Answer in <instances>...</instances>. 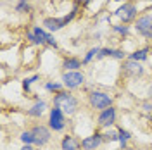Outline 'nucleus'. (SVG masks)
Listing matches in <instances>:
<instances>
[{
	"mask_svg": "<svg viewBox=\"0 0 152 150\" xmlns=\"http://www.w3.org/2000/svg\"><path fill=\"white\" fill-rule=\"evenodd\" d=\"M26 38H28L29 43H33V45H48V47L57 48V40L48 33L47 29L40 28V26H35L31 31H28Z\"/></svg>",
	"mask_w": 152,
	"mask_h": 150,
	"instance_id": "nucleus-1",
	"label": "nucleus"
},
{
	"mask_svg": "<svg viewBox=\"0 0 152 150\" xmlns=\"http://www.w3.org/2000/svg\"><path fill=\"white\" fill-rule=\"evenodd\" d=\"M54 107H59L64 114L71 116L78 109V98H76L75 95L67 93V92H59L54 97Z\"/></svg>",
	"mask_w": 152,
	"mask_h": 150,
	"instance_id": "nucleus-2",
	"label": "nucleus"
},
{
	"mask_svg": "<svg viewBox=\"0 0 152 150\" xmlns=\"http://www.w3.org/2000/svg\"><path fill=\"white\" fill-rule=\"evenodd\" d=\"M76 12H78V5H75V9L71 10L67 16H64V17H47V19H43V26L47 28V31H59V29L64 28L67 23H71V21L75 19Z\"/></svg>",
	"mask_w": 152,
	"mask_h": 150,
	"instance_id": "nucleus-3",
	"label": "nucleus"
},
{
	"mask_svg": "<svg viewBox=\"0 0 152 150\" xmlns=\"http://www.w3.org/2000/svg\"><path fill=\"white\" fill-rule=\"evenodd\" d=\"M88 102L90 105L97 109V111H105L113 105V97L107 95L105 92H99V90H94L92 93L88 95Z\"/></svg>",
	"mask_w": 152,
	"mask_h": 150,
	"instance_id": "nucleus-4",
	"label": "nucleus"
},
{
	"mask_svg": "<svg viewBox=\"0 0 152 150\" xmlns=\"http://www.w3.org/2000/svg\"><path fill=\"white\" fill-rule=\"evenodd\" d=\"M135 31L143 38L152 40V14H143L135 21Z\"/></svg>",
	"mask_w": 152,
	"mask_h": 150,
	"instance_id": "nucleus-5",
	"label": "nucleus"
},
{
	"mask_svg": "<svg viewBox=\"0 0 152 150\" xmlns=\"http://www.w3.org/2000/svg\"><path fill=\"white\" fill-rule=\"evenodd\" d=\"M119 21L123 23V24H128V23H133V21H137V5L132 4V2H128V4H123L119 9L114 12Z\"/></svg>",
	"mask_w": 152,
	"mask_h": 150,
	"instance_id": "nucleus-6",
	"label": "nucleus"
},
{
	"mask_svg": "<svg viewBox=\"0 0 152 150\" xmlns=\"http://www.w3.org/2000/svg\"><path fill=\"white\" fill-rule=\"evenodd\" d=\"M85 83V74L80 71H66L62 74V84L66 86L67 90H75L78 86Z\"/></svg>",
	"mask_w": 152,
	"mask_h": 150,
	"instance_id": "nucleus-7",
	"label": "nucleus"
},
{
	"mask_svg": "<svg viewBox=\"0 0 152 150\" xmlns=\"http://www.w3.org/2000/svg\"><path fill=\"white\" fill-rule=\"evenodd\" d=\"M64 116H66V114L62 112L59 107H54V109L50 111V116H48V126H50V130H54V131H62L64 126H66Z\"/></svg>",
	"mask_w": 152,
	"mask_h": 150,
	"instance_id": "nucleus-8",
	"label": "nucleus"
},
{
	"mask_svg": "<svg viewBox=\"0 0 152 150\" xmlns=\"http://www.w3.org/2000/svg\"><path fill=\"white\" fill-rule=\"evenodd\" d=\"M29 131L33 133V138H35V145L38 147H43V145H47L48 141H50V130H48L47 126H35V128H31Z\"/></svg>",
	"mask_w": 152,
	"mask_h": 150,
	"instance_id": "nucleus-9",
	"label": "nucleus"
},
{
	"mask_svg": "<svg viewBox=\"0 0 152 150\" xmlns=\"http://www.w3.org/2000/svg\"><path fill=\"white\" fill-rule=\"evenodd\" d=\"M123 74L128 76V78H140L143 74V67L140 62H137V60H132V59H128L126 62L123 64Z\"/></svg>",
	"mask_w": 152,
	"mask_h": 150,
	"instance_id": "nucleus-10",
	"label": "nucleus"
},
{
	"mask_svg": "<svg viewBox=\"0 0 152 150\" xmlns=\"http://www.w3.org/2000/svg\"><path fill=\"white\" fill-rule=\"evenodd\" d=\"M114 122H116V109L111 105L109 109H105V111L100 112V116H99V126L109 128V126H113Z\"/></svg>",
	"mask_w": 152,
	"mask_h": 150,
	"instance_id": "nucleus-11",
	"label": "nucleus"
},
{
	"mask_svg": "<svg viewBox=\"0 0 152 150\" xmlns=\"http://www.w3.org/2000/svg\"><path fill=\"white\" fill-rule=\"evenodd\" d=\"M102 141H104V136L100 133H95V135H90V136H86V138L81 140V149L83 150H95Z\"/></svg>",
	"mask_w": 152,
	"mask_h": 150,
	"instance_id": "nucleus-12",
	"label": "nucleus"
},
{
	"mask_svg": "<svg viewBox=\"0 0 152 150\" xmlns=\"http://www.w3.org/2000/svg\"><path fill=\"white\" fill-rule=\"evenodd\" d=\"M80 145H81V143L76 140L75 136H69V135H67V136H64V138H62V141H61V147H62V150H78V149H80Z\"/></svg>",
	"mask_w": 152,
	"mask_h": 150,
	"instance_id": "nucleus-13",
	"label": "nucleus"
},
{
	"mask_svg": "<svg viewBox=\"0 0 152 150\" xmlns=\"http://www.w3.org/2000/svg\"><path fill=\"white\" fill-rule=\"evenodd\" d=\"M45 111H47V103L43 102V100H38L31 109H28V116H31V117H40Z\"/></svg>",
	"mask_w": 152,
	"mask_h": 150,
	"instance_id": "nucleus-14",
	"label": "nucleus"
},
{
	"mask_svg": "<svg viewBox=\"0 0 152 150\" xmlns=\"http://www.w3.org/2000/svg\"><path fill=\"white\" fill-rule=\"evenodd\" d=\"M62 67H64L66 71H78V69L81 67V60L76 59V57H66L64 62H62Z\"/></svg>",
	"mask_w": 152,
	"mask_h": 150,
	"instance_id": "nucleus-15",
	"label": "nucleus"
},
{
	"mask_svg": "<svg viewBox=\"0 0 152 150\" xmlns=\"http://www.w3.org/2000/svg\"><path fill=\"white\" fill-rule=\"evenodd\" d=\"M147 54H149V48H140V50H137V52L130 54V59H132V60H137V62H140V60H145V59H147Z\"/></svg>",
	"mask_w": 152,
	"mask_h": 150,
	"instance_id": "nucleus-16",
	"label": "nucleus"
},
{
	"mask_svg": "<svg viewBox=\"0 0 152 150\" xmlns=\"http://www.w3.org/2000/svg\"><path fill=\"white\" fill-rule=\"evenodd\" d=\"M118 133H119V143H121V147H123V150L126 149V141L130 140V138H132V135H130V131H126V130H123V128H121V130H118Z\"/></svg>",
	"mask_w": 152,
	"mask_h": 150,
	"instance_id": "nucleus-17",
	"label": "nucleus"
},
{
	"mask_svg": "<svg viewBox=\"0 0 152 150\" xmlns=\"http://www.w3.org/2000/svg\"><path fill=\"white\" fill-rule=\"evenodd\" d=\"M19 138H21V141L24 145H35V138H33V133L31 131H23Z\"/></svg>",
	"mask_w": 152,
	"mask_h": 150,
	"instance_id": "nucleus-18",
	"label": "nucleus"
},
{
	"mask_svg": "<svg viewBox=\"0 0 152 150\" xmlns=\"http://www.w3.org/2000/svg\"><path fill=\"white\" fill-rule=\"evenodd\" d=\"M99 50H100V48H97V47H95V48H90V50L86 52L85 59H83V64H88V62H90V60H92L94 57L99 55Z\"/></svg>",
	"mask_w": 152,
	"mask_h": 150,
	"instance_id": "nucleus-19",
	"label": "nucleus"
},
{
	"mask_svg": "<svg viewBox=\"0 0 152 150\" xmlns=\"http://www.w3.org/2000/svg\"><path fill=\"white\" fill-rule=\"evenodd\" d=\"M62 86H64V84H61V83H47L45 84V88H47L48 92H57V93L62 90Z\"/></svg>",
	"mask_w": 152,
	"mask_h": 150,
	"instance_id": "nucleus-20",
	"label": "nucleus"
},
{
	"mask_svg": "<svg viewBox=\"0 0 152 150\" xmlns=\"http://www.w3.org/2000/svg\"><path fill=\"white\" fill-rule=\"evenodd\" d=\"M102 136H104V140H109V141L119 140V133L118 131H107L105 135H102Z\"/></svg>",
	"mask_w": 152,
	"mask_h": 150,
	"instance_id": "nucleus-21",
	"label": "nucleus"
},
{
	"mask_svg": "<svg viewBox=\"0 0 152 150\" xmlns=\"http://www.w3.org/2000/svg\"><path fill=\"white\" fill-rule=\"evenodd\" d=\"M113 50L114 48H100L97 59H104V57H113Z\"/></svg>",
	"mask_w": 152,
	"mask_h": 150,
	"instance_id": "nucleus-22",
	"label": "nucleus"
},
{
	"mask_svg": "<svg viewBox=\"0 0 152 150\" xmlns=\"http://www.w3.org/2000/svg\"><path fill=\"white\" fill-rule=\"evenodd\" d=\"M113 29L116 33H119V35H128V31H130V28L124 26V24H116V26H113Z\"/></svg>",
	"mask_w": 152,
	"mask_h": 150,
	"instance_id": "nucleus-23",
	"label": "nucleus"
},
{
	"mask_svg": "<svg viewBox=\"0 0 152 150\" xmlns=\"http://www.w3.org/2000/svg\"><path fill=\"white\" fill-rule=\"evenodd\" d=\"M28 10H29L28 2H19L16 5V12H28Z\"/></svg>",
	"mask_w": 152,
	"mask_h": 150,
	"instance_id": "nucleus-24",
	"label": "nucleus"
},
{
	"mask_svg": "<svg viewBox=\"0 0 152 150\" xmlns=\"http://www.w3.org/2000/svg\"><path fill=\"white\" fill-rule=\"evenodd\" d=\"M38 79V76H33V78H26L24 81H23V88L26 90V92H29V84L33 83V81H37Z\"/></svg>",
	"mask_w": 152,
	"mask_h": 150,
	"instance_id": "nucleus-25",
	"label": "nucleus"
},
{
	"mask_svg": "<svg viewBox=\"0 0 152 150\" xmlns=\"http://www.w3.org/2000/svg\"><path fill=\"white\" fill-rule=\"evenodd\" d=\"M113 57H114V59H119V60H123L124 57H126V54H124L123 50L116 48V50H113Z\"/></svg>",
	"mask_w": 152,
	"mask_h": 150,
	"instance_id": "nucleus-26",
	"label": "nucleus"
},
{
	"mask_svg": "<svg viewBox=\"0 0 152 150\" xmlns=\"http://www.w3.org/2000/svg\"><path fill=\"white\" fill-rule=\"evenodd\" d=\"M75 2H76V5H88L92 0H75Z\"/></svg>",
	"mask_w": 152,
	"mask_h": 150,
	"instance_id": "nucleus-27",
	"label": "nucleus"
},
{
	"mask_svg": "<svg viewBox=\"0 0 152 150\" xmlns=\"http://www.w3.org/2000/svg\"><path fill=\"white\" fill-rule=\"evenodd\" d=\"M21 150H33V147H31V145H24Z\"/></svg>",
	"mask_w": 152,
	"mask_h": 150,
	"instance_id": "nucleus-28",
	"label": "nucleus"
},
{
	"mask_svg": "<svg viewBox=\"0 0 152 150\" xmlns=\"http://www.w3.org/2000/svg\"><path fill=\"white\" fill-rule=\"evenodd\" d=\"M149 95H151V98H152V86H151V90H149Z\"/></svg>",
	"mask_w": 152,
	"mask_h": 150,
	"instance_id": "nucleus-29",
	"label": "nucleus"
},
{
	"mask_svg": "<svg viewBox=\"0 0 152 150\" xmlns=\"http://www.w3.org/2000/svg\"><path fill=\"white\" fill-rule=\"evenodd\" d=\"M19 2H29V0H19Z\"/></svg>",
	"mask_w": 152,
	"mask_h": 150,
	"instance_id": "nucleus-30",
	"label": "nucleus"
},
{
	"mask_svg": "<svg viewBox=\"0 0 152 150\" xmlns=\"http://www.w3.org/2000/svg\"><path fill=\"white\" fill-rule=\"evenodd\" d=\"M124 150H133V149H124Z\"/></svg>",
	"mask_w": 152,
	"mask_h": 150,
	"instance_id": "nucleus-31",
	"label": "nucleus"
}]
</instances>
